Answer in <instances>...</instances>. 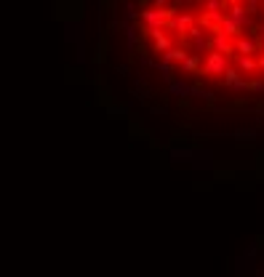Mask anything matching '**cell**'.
<instances>
[{"label": "cell", "mask_w": 264, "mask_h": 277, "mask_svg": "<svg viewBox=\"0 0 264 277\" xmlns=\"http://www.w3.org/2000/svg\"><path fill=\"white\" fill-rule=\"evenodd\" d=\"M144 48L182 80L216 93H264V0H147Z\"/></svg>", "instance_id": "1"}]
</instances>
